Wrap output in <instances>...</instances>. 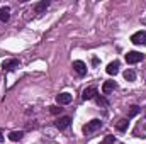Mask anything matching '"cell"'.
<instances>
[{"instance_id": "1", "label": "cell", "mask_w": 146, "mask_h": 144, "mask_svg": "<svg viewBox=\"0 0 146 144\" xmlns=\"http://www.w3.org/2000/svg\"><path fill=\"white\" fill-rule=\"evenodd\" d=\"M102 127V120L100 119H94V120H90V122H87L83 127H82V131L85 132V134H92V132H95V131H99Z\"/></svg>"}, {"instance_id": "2", "label": "cell", "mask_w": 146, "mask_h": 144, "mask_svg": "<svg viewBox=\"0 0 146 144\" xmlns=\"http://www.w3.org/2000/svg\"><path fill=\"white\" fill-rule=\"evenodd\" d=\"M131 42L136 46H146V31H138L131 36Z\"/></svg>"}, {"instance_id": "3", "label": "cell", "mask_w": 146, "mask_h": 144, "mask_svg": "<svg viewBox=\"0 0 146 144\" xmlns=\"http://www.w3.org/2000/svg\"><path fill=\"white\" fill-rule=\"evenodd\" d=\"M139 61H143V54H141V53H138V51H129V53L126 54V63H127V65H136V63H139Z\"/></svg>"}, {"instance_id": "4", "label": "cell", "mask_w": 146, "mask_h": 144, "mask_svg": "<svg viewBox=\"0 0 146 144\" xmlns=\"http://www.w3.org/2000/svg\"><path fill=\"white\" fill-rule=\"evenodd\" d=\"M54 126H56V129H60V131H65V129H68V127L72 126V117H68V115H65V117H60V119L54 122Z\"/></svg>"}, {"instance_id": "5", "label": "cell", "mask_w": 146, "mask_h": 144, "mask_svg": "<svg viewBox=\"0 0 146 144\" xmlns=\"http://www.w3.org/2000/svg\"><path fill=\"white\" fill-rule=\"evenodd\" d=\"M73 70L76 71V75H80V76H85V75H87V65H85L83 61L76 59V61H73Z\"/></svg>"}, {"instance_id": "6", "label": "cell", "mask_w": 146, "mask_h": 144, "mask_svg": "<svg viewBox=\"0 0 146 144\" xmlns=\"http://www.w3.org/2000/svg\"><path fill=\"white\" fill-rule=\"evenodd\" d=\"M97 95H99V92H97V88H95V87H88V88H85V90H83V93H82L83 100H92V98H95Z\"/></svg>"}, {"instance_id": "7", "label": "cell", "mask_w": 146, "mask_h": 144, "mask_svg": "<svg viewBox=\"0 0 146 144\" xmlns=\"http://www.w3.org/2000/svg\"><path fill=\"white\" fill-rule=\"evenodd\" d=\"M73 97L70 93H60V95H56V102H58V105H68V104H72Z\"/></svg>"}, {"instance_id": "8", "label": "cell", "mask_w": 146, "mask_h": 144, "mask_svg": "<svg viewBox=\"0 0 146 144\" xmlns=\"http://www.w3.org/2000/svg\"><path fill=\"white\" fill-rule=\"evenodd\" d=\"M2 68H3L5 71H12V70L19 68V59H9V61H5V63L2 65Z\"/></svg>"}, {"instance_id": "9", "label": "cell", "mask_w": 146, "mask_h": 144, "mask_svg": "<svg viewBox=\"0 0 146 144\" xmlns=\"http://www.w3.org/2000/svg\"><path fill=\"white\" fill-rule=\"evenodd\" d=\"M48 7H49V0H42V2H39V3L34 5V10H36V14H42Z\"/></svg>"}, {"instance_id": "10", "label": "cell", "mask_w": 146, "mask_h": 144, "mask_svg": "<svg viewBox=\"0 0 146 144\" xmlns=\"http://www.w3.org/2000/svg\"><path fill=\"white\" fill-rule=\"evenodd\" d=\"M106 71L109 73V75H117L119 73V61H112L107 65V68H106Z\"/></svg>"}, {"instance_id": "11", "label": "cell", "mask_w": 146, "mask_h": 144, "mask_svg": "<svg viewBox=\"0 0 146 144\" xmlns=\"http://www.w3.org/2000/svg\"><path fill=\"white\" fill-rule=\"evenodd\" d=\"M24 137V132L22 131H12L10 134H9V139L12 141V143H17V141H21Z\"/></svg>"}, {"instance_id": "12", "label": "cell", "mask_w": 146, "mask_h": 144, "mask_svg": "<svg viewBox=\"0 0 146 144\" xmlns=\"http://www.w3.org/2000/svg\"><path fill=\"white\" fill-rule=\"evenodd\" d=\"M10 19V9L9 7H2L0 9V20L2 22H7Z\"/></svg>"}, {"instance_id": "13", "label": "cell", "mask_w": 146, "mask_h": 144, "mask_svg": "<svg viewBox=\"0 0 146 144\" xmlns=\"http://www.w3.org/2000/svg\"><path fill=\"white\" fill-rule=\"evenodd\" d=\"M114 88H115V83H114V81H106V83L102 85V93H104V95H109Z\"/></svg>"}, {"instance_id": "14", "label": "cell", "mask_w": 146, "mask_h": 144, "mask_svg": "<svg viewBox=\"0 0 146 144\" xmlns=\"http://www.w3.org/2000/svg\"><path fill=\"white\" fill-rule=\"evenodd\" d=\"M127 126H129V122H127V119H121L117 124H115V129L117 131H121V132H124L126 129H127Z\"/></svg>"}, {"instance_id": "15", "label": "cell", "mask_w": 146, "mask_h": 144, "mask_svg": "<svg viewBox=\"0 0 146 144\" xmlns=\"http://www.w3.org/2000/svg\"><path fill=\"white\" fill-rule=\"evenodd\" d=\"M95 102H97L99 105H102V107H107V105H109V100H107L106 97H102V95H97V97H95Z\"/></svg>"}, {"instance_id": "16", "label": "cell", "mask_w": 146, "mask_h": 144, "mask_svg": "<svg viewBox=\"0 0 146 144\" xmlns=\"http://www.w3.org/2000/svg\"><path fill=\"white\" fill-rule=\"evenodd\" d=\"M124 78H126L127 81H134V80H136V73L133 71V70H126V71H124Z\"/></svg>"}, {"instance_id": "17", "label": "cell", "mask_w": 146, "mask_h": 144, "mask_svg": "<svg viewBox=\"0 0 146 144\" xmlns=\"http://www.w3.org/2000/svg\"><path fill=\"white\" fill-rule=\"evenodd\" d=\"M139 110H141V108L138 107V105H133V107H131V110H129V117H134V115H138V114H139Z\"/></svg>"}, {"instance_id": "18", "label": "cell", "mask_w": 146, "mask_h": 144, "mask_svg": "<svg viewBox=\"0 0 146 144\" xmlns=\"http://www.w3.org/2000/svg\"><path fill=\"white\" fill-rule=\"evenodd\" d=\"M114 141H115V137H114V136H106L102 144H114Z\"/></svg>"}, {"instance_id": "19", "label": "cell", "mask_w": 146, "mask_h": 144, "mask_svg": "<svg viewBox=\"0 0 146 144\" xmlns=\"http://www.w3.org/2000/svg\"><path fill=\"white\" fill-rule=\"evenodd\" d=\"M61 110H63V108H60L58 105H53V107H49V112H51V114H60Z\"/></svg>"}, {"instance_id": "20", "label": "cell", "mask_w": 146, "mask_h": 144, "mask_svg": "<svg viewBox=\"0 0 146 144\" xmlns=\"http://www.w3.org/2000/svg\"><path fill=\"white\" fill-rule=\"evenodd\" d=\"M3 139H5V137H3V132L0 131V143H3Z\"/></svg>"}]
</instances>
